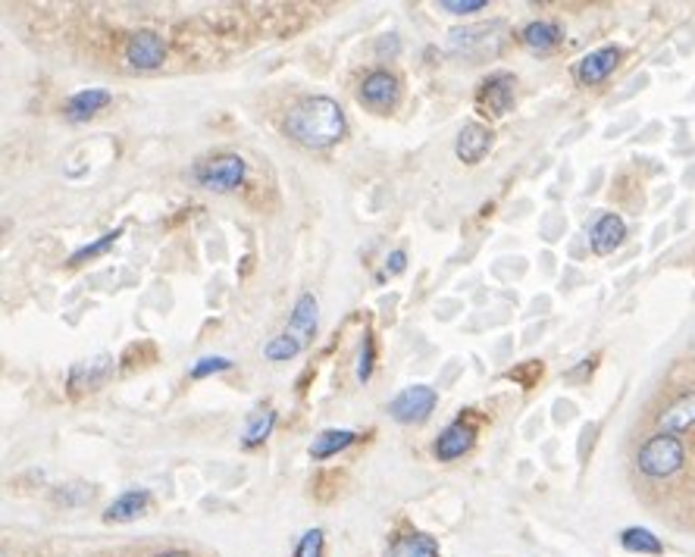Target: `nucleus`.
I'll return each mask as SVG.
<instances>
[{
  "label": "nucleus",
  "instance_id": "22",
  "mask_svg": "<svg viewBox=\"0 0 695 557\" xmlns=\"http://www.w3.org/2000/svg\"><path fill=\"white\" fill-rule=\"evenodd\" d=\"M620 542H624V548H627V552H639V555H661V542H658L649 530H639V526L627 530V533L620 536Z\"/></svg>",
  "mask_w": 695,
  "mask_h": 557
},
{
  "label": "nucleus",
  "instance_id": "3",
  "mask_svg": "<svg viewBox=\"0 0 695 557\" xmlns=\"http://www.w3.org/2000/svg\"><path fill=\"white\" fill-rule=\"evenodd\" d=\"M683 457H686V452H683V442L676 435L658 433L639 448L636 464L649 479H668L683 467Z\"/></svg>",
  "mask_w": 695,
  "mask_h": 557
},
{
  "label": "nucleus",
  "instance_id": "17",
  "mask_svg": "<svg viewBox=\"0 0 695 557\" xmlns=\"http://www.w3.org/2000/svg\"><path fill=\"white\" fill-rule=\"evenodd\" d=\"M357 442V435L351 433V430H327V433H320L313 438V445H310V457L313 460H329V457H335L339 452H345Z\"/></svg>",
  "mask_w": 695,
  "mask_h": 557
},
{
  "label": "nucleus",
  "instance_id": "13",
  "mask_svg": "<svg viewBox=\"0 0 695 557\" xmlns=\"http://www.w3.org/2000/svg\"><path fill=\"white\" fill-rule=\"evenodd\" d=\"M627 238V226L617 213H605L595 220L593 232H589V245H593L595 254H611L624 245Z\"/></svg>",
  "mask_w": 695,
  "mask_h": 557
},
{
  "label": "nucleus",
  "instance_id": "28",
  "mask_svg": "<svg viewBox=\"0 0 695 557\" xmlns=\"http://www.w3.org/2000/svg\"><path fill=\"white\" fill-rule=\"evenodd\" d=\"M445 13H454V16H464V13H479L489 7V0H442L439 3Z\"/></svg>",
  "mask_w": 695,
  "mask_h": 557
},
{
  "label": "nucleus",
  "instance_id": "16",
  "mask_svg": "<svg viewBox=\"0 0 695 557\" xmlns=\"http://www.w3.org/2000/svg\"><path fill=\"white\" fill-rule=\"evenodd\" d=\"M295 338H301L307 345V338L317 332V301H313V294H301L298 298V304L291 310V320H288V330Z\"/></svg>",
  "mask_w": 695,
  "mask_h": 557
},
{
  "label": "nucleus",
  "instance_id": "26",
  "mask_svg": "<svg viewBox=\"0 0 695 557\" xmlns=\"http://www.w3.org/2000/svg\"><path fill=\"white\" fill-rule=\"evenodd\" d=\"M323 530H310L301 536L298 548H295V557H323Z\"/></svg>",
  "mask_w": 695,
  "mask_h": 557
},
{
  "label": "nucleus",
  "instance_id": "20",
  "mask_svg": "<svg viewBox=\"0 0 695 557\" xmlns=\"http://www.w3.org/2000/svg\"><path fill=\"white\" fill-rule=\"evenodd\" d=\"M523 44L530 47V51H539V54H545V51H552L558 47L561 42V29L554 25V22H545V20H536L530 22L527 29H523Z\"/></svg>",
  "mask_w": 695,
  "mask_h": 557
},
{
  "label": "nucleus",
  "instance_id": "19",
  "mask_svg": "<svg viewBox=\"0 0 695 557\" xmlns=\"http://www.w3.org/2000/svg\"><path fill=\"white\" fill-rule=\"evenodd\" d=\"M151 504V495L147 489H129L123 495L117 498L110 508H107V520H117V523H125V520H135L139 514H144V508Z\"/></svg>",
  "mask_w": 695,
  "mask_h": 557
},
{
  "label": "nucleus",
  "instance_id": "27",
  "mask_svg": "<svg viewBox=\"0 0 695 557\" xmlns=\"http://www.w3.org/2000/svg\"><path fill=\"white\" fill-rule=\"evenodd\" d=\"M232 364H229V357H205V360H198L195 367H191V379H207V376H213V372H223L229 370Z\"/></svg>",
  "mask_w": 695,
  "mask_h": 557
},
{
  "label": "nucleus",
  "instance_id": "7",
  "mask_svg": "<svg viewBox=\"0 0 695 557\" xmlns=\"http://www.w3.org/2000/svg\"><path fill=\"white\" fill-rule=\"evenodd\" d=\"M476 107L489 116H505L514 107V76L511 73H492L476 91Z\"/></svg>",
  "mask_w": 695,
  "mask_h": 557
},
{
  "label": "nucleus",
  "instance_id": "15",
  "mask_svg": "<svg viewBox=\"0 0 695 557\" xmlns=\"http://www.w3.org/2000/svg\"><path fill=\"white\" fill-rule=\"evenodd\" d=\"M107 103H110V91H103V88H85V91L69 98V103H66V116H69L73 123H85V120H91L95 113H101Z\"/></svg>",
  "mask_w": 695,
  "mask_h": 557
},
{
  "label": "nucleus",
  "instance_id": "29",
  "mask_svg": "<svg viewBox=\"0 0 695 557\" xmlns=\"http://www.w3.org/2000/svg\"><path fill=\"white\" fill-rule=\"evenodd\" d=\"M405 264H408V254L405 250H391L389 260H386V269L379 272V282H386L389 276H398L405 269Z\"/></svg>",
  "mask_w": 695,
  "mask_h": 557
},
{
  "label": "nucleus",
  "instance_id": "5",
  "mask_svg": "<svg viewBox=\"0 0 695 557\" xmlns=\"http://www.w3.org/2000/svg\"><path fill=\"white\" fill-rule=\"evenodd\" d=\"M439 394L430 386H410L401 394H395L389 404V413L398 423H423L435 408Z\"/></svg>",
  "mask_w": 695,
  "mask_h": 557
},
{
  "label": "nucleus",
  "instance_id": "23",
  "mask_svg": "<svg viewBox=\"0 0 695 557\" xmlns=\"http://www.w3.org/2000/svg\"><path fill=\"white\" fill-rule=\"evenodd\" d=\"M276 426V411H257L251 416V426L245 430V448H257L266 435Z\"/></svg>",
  "mask_w": 695,
  "mask_h": 557
},
{
  "label": "nucleus",
  "instance_id": "21",
  "mask_svg": "<svg viewBox=\"0 0 695 557\" xmlns=\"http://www.w3.org/2000/svg\"><path fill=\"white\" fill-rule=\"evenodd\" d=\"M305 352V342L301 338H295L291 332H283V335H276V338H269L266 342V360H276V364H283V360H291V357H298V354Z\"/></svg>",
  "mask_w": 695,
  "mask_h": 557
},
{
  "label": "nucleus",
  "instance_id": "24",
  "mask_svg": "<svg viewBox=\"0 0 695 557\" xmlns=\"http://www.w3.org/2000/svg\"><path fill=\"white\" fill-rule=\"evenodd\" d=\"M123 235V229H113V232H107V235H101L98 242H91V245H85V248H79L73 257H69V267H79V264H85V260H91V257H101L103 250L107 248H113V242Z\"/></svg>",
  "mask_w": 695,
  "mask_h": 557
},
{
  "label": "nucleus",
  "instance_id": "9",
  "mask_svg": "<svg viewBox=\"0 0 695 557\" xmlns=\"http://www.w3.org/2000/svg\"><path fill=\"white\" fill-rule=\"evenodd\" d=\"M473 442H476V426H471V423H464V420H454L451 426H445L442 430V435L435 438V457L439 460H457V457H464L467 452L473 448Z\"/></svg>",
  "mask_w": 695,
  "mask_h": 557
},
{
  "label": "nucleus",
  "instance_id": "18",
  "mask_svg": "<svg viewBox=\"0 0 695 557\" xmlns=\"http://www.w3.org/2000/svg\"><path fill=\"white\" fill-rule=\"evenodd\" d=\"M386 557H439V542L427 533H410L395 538Z\"/></svg>",
  "mask_w": 695,
  "mask_h": 557
},
{
  "label": "nucleus",
  "instance_id": "14",
  "mask_svg": "<svg viewBox=\"0 0 695 557\" xmlns=\"http://www.w3.org/2000/svg\"><path fill=\"white\" fill-rule=\"evenodd\" d=\"M658 426H661V433L668 435H680L686 433V430H693L695 426V392L683 394V398H676L674 404H668L664 413L658 416Z\"/></svg>",
  "mask_w": 695,
  "mask_h": 557
},
{
  "label": "nucleus",
  "instance_id": "4",
  "mask_svg": "<svg viewBox=\"0 0 695 557\" xmlns=\"http://www.w3.org/2000/svg\"><path fill=\"white\" fill-rule=\"evenodd\" d=\"M191 176H195V182L201 188L225 194V191H235L245 182L247 164L239 154H217V157H207V160L195 166Z\"/></svg>",
  "mask_w": 695,
  "mask_h": 557
},
{
  "label": "nucleus",
  "instance_id": "1",
  "mask_svg": "<svg viewBox=\"0 0 695 557\" xmlns=\"http://www.w3.org/2000/svg\"><path fill=\"white\" fill-rule=\"evenodd\" d=\"M345 110L339 107V101H332L327 94L301 98L286 116L288 138H295L298 145L313 147V151L335 145L345 135Z\"/></svg>",
  "mask_w": 695,
  "mask_h": 557
},
{
  "label": "nucleus",
  "instance_id": "10",
  "mask_svg": "<svg viewBox=\"0 0 695 557\" xmlns=\"http://www.w3.org/2000/svg\"><path fill=\"white\" fill-rule=\"evenodd\" d=\"M620 63V47H598L576 63V82L580 85H602Z\"/></svg>",
  "mask_w": 695,
  "mask_h": 557
},
{
  "label": "nucleus",
  "instance_id": "8",
  "mask_svg": "<svg viewBox=\"0 0 695 557\" xmlns=\"http://www.w3.org/2000/svg\"><path fill=\"white\" fill-rule=\"evenodd\" d=\"M398 94H401V82L386 69L369 73L361 85V101L367 103L369 110H391L398 103Z\"/></svg>",
  "mask_w": 695,
  "mask_h": 557
},
{
  "label": "nucleus",
  "instance_id": "30",
  "mask_svg": "<svg viewBox=\"0 0 695 557\" xmlns=\"http://www.w3.org/2000/svg\"><path fill=\"white\" fill-rule=\"evenodd\" d=\"M154 557H188V555H183V552H164V555H154Z\"/></svg>",
  "mask_w": 695,
  "mask_h": 557
},
{
  "label": "nucleus",
  "instance_id": "6",
  "mask_svg": "<svg viewBox=\"0 0 695 557\" xmlns=\"http://www.w3.org/2000/svg\"><path fill=\"white\" fill-rule=\"evenodd\" d=\"M125 60L132 69H142V73L161 69L166 63V42L157 32H147V29L135 32L125 44Z\"/></svg>",
  "mask_w": 695,
  "mask_h": 557
},
{
  "label": "nucleus",
  "instance_id": "25",
  "mask_svg": "<svg viewBox=\"0 0 695 557\" xmlns=\"http://www.w3.org/2000/svg\"><path fill=\"white\" fill-rule=\"evenodd\" d=\"M373 360H376V345H373V332H364V345H361V360H357V379L367 382L373 376Z\"/></svg>",
  "mask_w": 695,
  "mask_h": 557
},
{
  "label": "nucleus",
  "instance_id": "12",
  "mask_svg": "<svg viewBox=\"0 0 695 557\" xmlns=\"http://www.w3.org/2000/svg\"><path fill=\"white\" fill-rule=\"evenodd\" d=\"M110 372H113V357H95V360H82V364H76L73 372H69V389H76V392H91V389H98L103 386L107 379H110Z\"/></svg>",
  "mask_w": 695,
  "mask_h": 557
},
{
  "label": "nucleus",
  "instance_id": "11",
  "mask_svg": "<svg viewBox=\"0 0 695 557\" xmlns=\"http://www.w3.org/2000/svg\"><path fill=\"white\" fill-rule=\"evenodd\" d=\"M492 147V132L486 129L483 123H467L461 129V135H457V145H454V154H457V160H464V164H479L486 154H489Z\"/></svg>",
  "mask_w": 695,
  "mask_h": 557
},
{
  "label": "nucleus",
  "instance_id": "2",
  "mask_svg": "<svg viewBox=\"0 0 695 557\" xmlns=\"http://www.w3.org/2000/svg\"><path fill=\"white\" fill-rule=\"evenodd\" d=\"M508 44V25L498 20L479 22V25H464L449 35V51L454 57H464L473 63L495 60Z\"/></svg>",
  "mask_w": 695,
  "mask_h": 557
}]
</instances>
